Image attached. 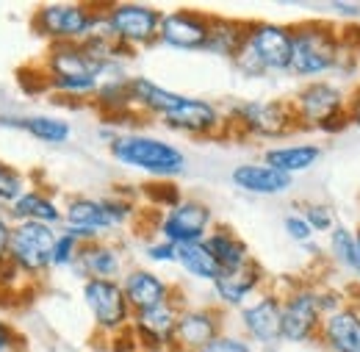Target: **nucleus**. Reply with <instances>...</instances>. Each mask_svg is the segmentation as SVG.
<instances>
[{"label":"nucleus","instance_id":"c756f323","mask_svg":"<svg viewBox=\"0 0 360 352\" xmlns=\"http://www.w3.org/2000/svg\"><path fill=\"white\" fill-rule=\"evenodd\" d=\"M175 264H178L191 280H200V283H208V286H211V283L219 277V272H222L202 241L178 247V261H175Z\"/></svg>","mask_w":360,"mask_h":352},{"label":"nucleus","instance_id":"cd10ccee","mask_svg":"<svg viewBox=\"0 0 360 352\" xmlns=\"http://www.w3.org/2000/svg\"><path fill=\"white\" fill-rule=\"evenodd\" d=\"M247 44V20H236V17H222V14H211V25H208V42L205 53L233 61Z\"/></svg>","mask_w":360,"mask_h":352},{"label":"nucleus","instance_id":"a18cd8bd","mask_svg":"<svg viewBox=\"0 0 360 352\" xmlns=\"http://www.w3.org/2000/svg\"><path fill=\"white\" fill-rule=\"evenodd\" d=\"M358 277H360V272H358Z\"/></svg>","mask_w":360,"mask_h":352},{"label":"nucleus","instance_id":"f03ea898","mask_svg":"<svg viewBox=\"0 0 360 352\" xmlns=\"http://www.w3.org/2000/svg\"><path fill=\"white\" fill-rule=\"evenodd\" d=\"M111 67L114 64H103L100 58H94L84 42L47 44L45 56L39 61L47 92L75 103L91 100Z\"/></svg>","mask_w":360,"mask_h":352},{"label":"nucleus","instance_id":"f3484780","mask_svg":"<svg viewBox=\"0 0 360 352\" xmlns=\"http://www.w3.org/2000/svg\"><path fill=\"white\" fill-rule=\"evenodd\" d=\"M225 330V310L217 306H183L169 352H200Z\"/></svg>","mask_w":360,"mask_h":352},{"label":"nucleus","instance_id":"0eeeda50","mask_svg":"<svg viewBox=\"0 0 360 352\" xmlns=\"http://www.w3.org/2000/svg\"><path fill=\"white\" fill-rule=\"evenodd\" d=\"M283 297V327L280 341L288 344H308L319 341V330L324 322V306H321V286H314L308 280L291 283Z\"/></svg>","mask_w":360,"mask_h":352},{"label":"nucleus","instance_id":"20e7f679","mask_svg":"<svg viewBox=\"0 0 360 352\" xmlns=\"http://www.w3.org/2000/svg\"><path fill=\"white\" fill-rule=\"evenodd\" d=\"M31 31L47 44L86 42L89 37H105V6L42 3L31 14Z\"/></svg>","mask_w":360,"mask_h":352},{"label":"nucleus","instance_id":"c03bdc74","mask_svg":"<svg viewBox=\"0 0 360 352\" xmlns=\"http://www.w3.org/2000/svg\"><path fill=\"white\" fill-rule=\"evenodd\" d=\"M355 241H358V253H360V227L355 230Z\"/></svg>","mask_w":360,"mask_h":352},{"label":"nucleus","instance_id":"79ce46f5","mask_svg":"<svg viewBox=\"0 0 360 352\" xmlns=\"http://www.w3.org/2000/svg\"><path fill=\"white\" fill-rule=\"evenodd\" d=\"M349 37V34H347ZM358 39H349V44H352V56H355V61H358V70H360V34H355Z\"/></svg>","mask_w":360,"mask_h":352},{"label":"nucleus","instance_id":"393cba45","mask_svg":"<svg viewBox=\"0 0 360 352\" xmlns=\"http://www.w3.org/2000/svg\"><path fill=\"white\" fill-rule=\"evenodd\" d=\"M131 97H134L139 117H153L158 122L164 117H169L183 100L180 92H172V89H167L164 84H158L147 75H131Z\"/></svg>","mask_w":360,"mask_h":352},{"label":"nucleus","instance_id":"58836bf2","mask_svg":"<svg viewBox=\"0 0 360 352\" xmlns=\"http://www.w3.org/2000/svg\"><path fill=\"white\" fill-rule=\"evenodd\" d=\"M347 114H349V125L360 131V84L347 94Z\"/></svg>","mask_w":360,"mask_h":352},{"label":"nucleus","instance_id":"c9c22d12","mask_svg":"<svg viewBox=\"0 0 360 352\" xmlns=\"http://www.w3.org/2000/svg\"><path fill=\"white\" fill-rule=\"evenodd\" d=\"M200 352H255V350H252V344L241 333H227V330H222L208 347H202Z\"/></svg>","mask_w":360,"mask_h":352},{"label":"nucleus","instance_id":"1a4fd4ad","mask_svg":"<svg viewBox=\"0 0 360 352\" xmlns=\"http://www.w3.org/2000/svg\"><path fill=\"white\" fill-rule=\"evenodd\" d=\"M58 230L39 222H14L11 225V244L8 258L20 269L25 280H42L53 269V244Z\"/></svg>","mask_w":360,"mask_h":352},{"label":"nucleus","instance_id":"2eb2a0df","mask_svg":"<svg viewBox=\"0 0 360 352\" xmlns=\"http://www.w3.org/2000/svg\"><path fill=\"white\" fill-rule=\"evenodd\" d=\"M178 297L169 300V303H161V306H153L147 310H136L134 319H131V339L136 341V350L139 352H169L172 350V341H175V327H178V316H180Z\"/></svg>","mask_w":360,"mask_h":352},{"label":"nucleus","instance_id":"9d476101","mask_svg":"<svg viewBox=\"0 0 360 352\" xmlns=\"http://www.w3.org/2000/svg\"><path fill=\"white\" fill-rule=\"evenodd\" d=\"M81 297H84V306L94 322V330L100 336H105L108 341L122 336L131 327L134 308L128 306V297H125L120 280H84Z\"/></svg>","mask_w":360,"mask_h":352},{"label":"nucleus","instance_id":"9b49d317","mask_svg":"<svg viewBox=\"0 0 360 352\" xmlns=\"http://www.w3.org/2000/svg\"><path fill=\"white\" fill-rule=\"evenodd\" d=\"M214 225H217L214 208L200 197H180L175 206L158 211V217L153 222L155 236L175 247L202 241Z\"/></svg>","mask_w":360,"mask_h":352},{"label":"nucleus","instance_id":"a878e982","mask_svg":"<svg viewBox=\"0 0 360 352\" xmlns=\"http://www.w3.org/2000/svg\"><path fill=\"white\" fill-rule=\"evenodd\" d=\"M321 158V147L314 142H280V144H269L264 150V164H269L271 170L283 172V175L294 177L300 172L314 170Z\"/></svg>","mask_w":360,"mask_h":352},{"label":"nucleus","instance_id":"bb28decb","mask_svg":"<svg viewBox=\"0 0 360 352\" xmlns=\"http://www.w3.org/2000/svg\"><path fill=\"white\" fill-rule=\"evenodd\" d=\"M202 244L208 247V253L214 256V261L219 264L222 272H233V269L252 261L250 244L233 227H227V225H214L211 233L202 239Z\"/></svg>","mask_w":360,"mask_h":352},{"label":"nucleus","instance_id":"412c9836","mask_svg":"<svg viewBox=\"0 0 360 352\" xmlns=\"http://www.w3.org/2000/svg\"><path fill=\"white\" fill-rule=\"evenodd\" d=\"M84 280H120L125 275V253L105 239L81 244L78 261L72 266Z\"/></svg>","mask_w":360,"mask_h":352},{"label":"nucleus","instance_id":"7ed1b4c3","mask_svg":"<svg viewBox=\"0 0 360 352\" xmlns=\"http://www.w3.org/2000/svg\"><path fill=\"white\" fill-rule=\"evenodd\" d=\"M108 153L122 167L144 172L153 180H175L186 172V164H188L186 153L178 144L139 131H120L108 144Z\"/></svg>","mask_w":360,"mask_h":352},{"label":"nucleus","instance_id":"f257e3e1","mask_svg":"<svg viewBox=\"0 0 360 352\" xmlns=\"http://www.w3.org/2000/svg\"><path fill=\"white\" fill-rule=\"evenodd\" d=\"M294 44H291V75L300 81H324L335 78L344 61L352 56V44L347 31L335 28L324 20H305L291 25Z\"/></svg>","mask_w":360,"mask_h":352},{"label":"nucleus","instance_id":"39448f33","mask_svg":"<svg viewBox=\"0 0 360 352\" xmlns=\"http://www.w3.org/2000/svg\"><path fill=\"white\" fill-rule=\"evenodd\" d=\"M227 133L261 142H285L291 133L302 131L291 108V100H238L225 108Z\"/></svg>","mask_w":360,"mask_h":352},{"label":"nucleus","instance_id":"b1692460","mask_svg":"<svg viewBox=\"0 0 360 352\" xmlns=\"http://www.w3.org/2000/svg\"><path fill=\"white\" fill-rule=\"evenodd\" d=\"M11 222H39L50 225L56 230H61L64 222V206L56 200V194H50L42 186H28L17 203H11Z\"/></svg>","mask_w":360,"mask_h":352},{"label":"nucleus","instance_id":"4468645a","mask_svg":"<svg viewBox=\"0 0 360 352\" xmlns=\"http://www.w3.org/2000/svg\"><path fill=\"white\" fill-rule=\"evenodd\" d=\"M164 128L175 133H186L194 139H217V136H227V120L225 108L205 100V97H191L183 94L178 108L161 120Z\"/></svg>","mask_w":360,"mask_h":352},{"label":"nucleus","instance_id":"6ab92c4d","mask_svg":"<svg viewBox=\"0 0 360 352\" xmlns=\"http://www.w3.org/2000/svg\"><path fill=\"white\" fill-rule=\"evenodd\" d=\"M61 230L72 233L75 239L86 241H97L108 233H114V222L105 211L103 197H89V194H72L64 203V222Z\"/></svg>","mask_w":360,"mask_h":352},{"label":"nucleus","instance_id":"37998d69","mask_svg":"<svg viewBox=\"0 0 360 352\" xmlns=\"http://www.w3.org/2000/svg\"><path fill=\"white\" fill-rule=\"evenodd\" d=\"M0 220H11V211H8V206H3V203H0Z\"/></svg>","mask_w":360,"mask_h":352},{"label":"nucleus","instance_id":"5701e85b","mask_svg":"<svg viewBox=\"0 0 360 352\" xmlns=\"http://www.w3.org/2000/svg\"><path fill=\"white\" fill-rule=\"evenodd\" d=\"M230 183L244 191V194H255V197H277L285 194L294 183V177L283 175L277 170H271L264 161H244L236 164L230 172Z\"/></svg>","mask_w":360,"mask_h":352},{"label":"nucleus","instance_id":"423d86ee","mask_svg":"<svg viewBox=\"0 0 360 352\" xmlns=\"http://www.w3.org/2000/svg\"><path fill=\"white\" fill-rule=\"evenodd\" d=\"M291 108L302 131H319L324 136H338L349 128L347 114V89L333 78L308 81L294 92Z\"/></svg>","mask_w":360,"mask_h":352},{"label":"nucleus","instance_id":"a19ab883","mask_svg":"<svg viewBox=\"0 0 360 352\" xmlns=\"http://www.w3.org/2000/svg\"><path fill=\"white\" fill-rule=\"evenodd\" d=\"M11 220H0V264L8 261V244H11Z\"/></svg>","mask_w":360,"mask_h":352},{"label":"nucleus","instance_id":"f704fd0d","mask_svg":"<svg viewBox=\"0 0 360 352\" xmlns=\"http://www.w3.org/2000/svg\"><path fill=\"white\" fill-rule=\"evenodd\" d=\"M283 230H285V236H288L294 244H300V247H308V244L316 241L314 227L305 222V217H302L300 211H291V214L283 217Z\"/></svg>","mask_w":360,"mask_h":352},{"label":"nucleus","instance_id":"c85d7f7f","mask_svg":"<svg viewBox=\"0 0 360 352\" xmlns=\"http://www.w3.org/2000/svg\"><path fill=\"white\" fill-rule=\"evenodd\" d=\"M20 131L28 133L31 139L42 144H67L72 139V125L64 117L56 114H22L20 117Z\"/></svg>","mask_w":360,"mask_h":352},{"label":"nucleus","instance_id":"ddd939ff","mask_svg":"<svg viewBox=\"0 0 360 352\" xmlns=\"http://www.w3.org/2000/svg\"><path fill=\"white\" fill-rule=\"evenodd\" d=\"M238 313V327L241 336L252 347H271L280 341V327H283V297L277 289H264L258 297H252Z\"/></svg>","mask_w":360,"mask_h":352},{"label":"nucleus","instance_id":"aec40b11","mask_svg":"<svg viewBox=\"0 0 360 352\" xmlns=\"http://www.w3.org/2000/svg\"><path fill=\"white\" fill-rule=\"evenodd\" d=\"M120 286H122L134 313L161 306V303H169L178 297V289L150 266H128L125 275L120 277Z\"/></svg>","mask_w":360,"mask_h":352},{"label":"nucleus","instance_id":"e433bc0d","mask_svg":"<svg viewBox=\"0 0 360 352\" xmlns=\"http://www.w3.org/2000/svg\"><path fill=\"white\" fill-rule=\"evenodd\" d=\"M144 258H147L150 264H175V261H178V247L155 236V239H150V241L144 244Z\"/></svg>","mask_w":360,"mask_h":352},{"label":"nucleus","instance_id":"a211bd4d","mask_svg":"<svg viewBox=\"0 0 360 352\" xmlns=\"http://www.w3.org/2000/svg\"><path fill=\"white\" fill-rule=\"evenodd\" d=\"M266 289V272L261 261H250V264L238 266L233 272H219V277L211 283V294L217 300V308L241 310L252 297H258Z\"/></svg>","mask_w":360,"mask_h":352},{"label":"nucleus","instance_id":"7c9ffc66","mask_svg":"<svg viewBox=\"0 0 360 352\" xmlns=\"http://www.w3.org/2000/svg\"><path fill=\"white\" fill-rule=\"evenodd\" d=\"M327 253L335 264L352 275L360 272V253H358V241H355V230L347 227V225H338L330 236H327Z\"/></svg>","mask_w":360,"mask_h":352},{"label":"nucleus","instance_id":"4be33fe9","mask_svg":"<svg viewBox=\"0 0 360 352\" xmlns=\"http://www.w3.org/2000/svg\"><path fill=\"white\" fill-rule=\"evenodd\" d=\"M319 344L327 352H360V306L344 303L324 316Z\"/></svg>","mask_w":360,"mask_h":352},{"label":"nucleus","instance_id":"473e14b6","mask_svg":"<svg viewBox=\"0 0 360 352\" xmlns=\"http://www.w3.org/2000/svg\"><path fill=\"white\" fill-rule=\"evenodd\" d=\"M300 214L305 217V222L314 227L316 236H330L338 220H335V211L327 206V203H300Z\"/></svg>","mask_w":360,"mask_h":352},{"label":"nucleus","instance_id":"6e6552de","mask_svg":"<svg viewBox=\"0 0 360 352\" xmlns=\"http://www.w3.org/2000/svg\"><path fill=\"white\" fill-rule=\"evenodd\" d=\"M161 17L164 11L147 3H105V37L131 53H139L158 44Z\"/></svg>","mask_w":360,"mask_h":352},{"label":"nucleus","instance_id":"72a5a7b5","mask_svg":"<svg viewBox=\"0 0 360 352\" xmlns=\"http://www.w3.org/2000/svg\"><path fill=\"white\" fill-rule=\"evenodd\" d=\"M81 239H75L72 233L67 230H58L56 236V244H53V269H72L78 261V253H81Z\"/></svg>","mask_w":360,"mask_h":352},{"label":"nucleus","instance_id":"2f4dec72","mask_svg":"<svg viewBox=\"0 0 360 352\" xmlns=\"http://www.w3.org/2000/svg\"><path fill=\"white\" fill-rule=\"evenodd\" d=\"M25 189H28L25 172L0 158V203L11 208V203H17V197H20Z\"/></svg>","mask_w":360,"mask_h":352},{"label":"nucleus","instance_id":"ea45409f","mask_svg":"<svg viewBox=\"0 0 360 352\" xmlns=\"http://www.w3.org/2000/svg\"><path fill=\"white\" fill-rule=\"evenodd\" d=\"M327 8H330V11H335L338 17L349 20V23H352V20H358V17H360V3H341V0H335V3H330Z\"/></svg>","mask_w":360,"mask_h":352},{"label":"nucleus","instance_id":"dca6fc26","mask_svg":"<svg viewBox=\"0 0 360 352\" xmlns=\"http://www.w3.org/2000/svg\"><path fill=\"white\" fill-rule=\"evenodd\" d=\"M208 25L211 14L197 11V8H172L164 11L161 28H158V44L180 50V53H205L208 42Z\"/></svg>","mask_w":360,"mask_h":352},{"label":"nucleus","instance_id":"f8f14e48","mask_svg":"<svg viewBox=\"0 0 360 352\" xmlns=\"http://www.w3.org/2000/svg\"><path fill=\"white\" fill-rule=\"evenodd\" d=\"M291 44L294 28L269 20H247L244 50L255 58L264 75H283L291 70Z\"/></svg>","mask_w":360,"mask_h":352},{"label":"nucleus","instance_id":"4c0bfd02","mask_svg":"<svg viewBox=\"0 0 360 352\" xmlns=\"http://www.w3.org/2000/svg\"><path fill=\"white\" fill-rule=\"evenodd\" d=\"M20 347H22V336L17 333V327L0 319V352H14Z\"/></svg>","mask_w":360,"mask_h":352}]
</instances>
